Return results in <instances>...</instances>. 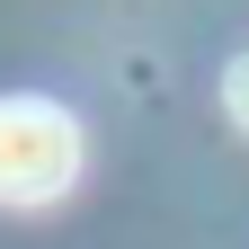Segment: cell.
<instances>
[{
  "label": "cell",
  "mask_w": 249,
  "mask_h": 249,
  "mask_svg": "<svg viewBox=\"0 0 249 249\" xmlns=\"http://www.w3.org/2000/svg\"><path fill=\"white\" fill-rule=\"evenodd\" d=\"M80 178V124L53 98H0V205H53Z\"/></svg>",
  "instance_id": "obj_1"
},
{
  "label": "cell",
  "mask_w": 249,
  "mask_h": 249,
  "mask_svg": "<svg viewBox=\"0 0 249 249\" xmlns=\"http://www.w3.org/2000/svg\"><path fill=\"white\" fill-rule=\"evenodd\" d=\"M223 107H231V124L249 134V53H231V71H223Z\"/></svg>",
  "instance_id": "obj_2"
}]
</instances>
